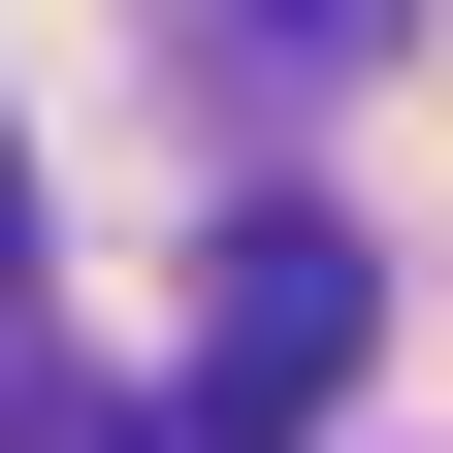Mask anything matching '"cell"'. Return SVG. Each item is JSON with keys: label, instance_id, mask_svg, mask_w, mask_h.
Segmentation results:
<instances>
[{"label": "cell", "instance_id": "6da1fadb", "mask_svg": "<svg viewBox=\"0 0 453 453\" xmlns=\"http://www.w3.org/2000/svg\"><path fill=\"white\" fill-rule=\"evenodd\" d=\"M357 357H388V259H357V226H226V292H195V421H259V453H292Z\"/></svg>", "mask_w": 453, "mask_h": 453}, {"label": "cell", "instance_id": "7a4b0ae2", "mask_svg": "<svg viewBox=\"0 0 453 453\" xmlns=\"http://www.w3.org/2000/svg\"><path fill=\"white\" fill-rule=\"evenodd\" d=\"M0 324H33V162H0Z\"/></svg>", "mask_w": 453, "mask_h": 453}]
</instances>
